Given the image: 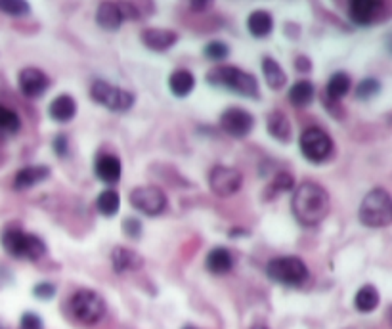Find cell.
I'll list each match as a JSON object with an SVG mask.
<instances>
[{
	"label": "cell",
	"mask_w": 392,
	"mask_h": 329,
	"mask_svg": "<svg viewBox=\"0 0 392 329\" xmlns=\"http://www.w3.org/2000/svg\"><path fill=\"white\" fill-rule=\"evenodd\" d=\"M266 130L268 135L272 136V138H276L278 142H289V140H291V135H293L291 123H289L287 117L281 112H272L268 115Z\"/></svg>",
	"instance_id": "obj_23"
},
{
	"label": "cell",
	"mask_w": 392,
	"mask_h": 329,
	"mask_svg": "<svg viewBox=\"0 0 392 329\" xmlns=\"http://www.w3.org/2000/svg\"><path fill=\"white\" fill-rule=\"evenodd\" d=\"M52 148L58 158H67V153H69V140H67V135L61 132V135L54 136Z\"/></svg>",
	"instance_id": "obj_37"
},
{
	"label": "cell",
	"mask_w": 392,
	"mask_h": 329,
	"mask_svg": "<svg viewBox=\"0 0 392 329\" xmlns=\"http://www.w3.org/2000/svg\"><path fill=\"white\" fill-rule=\"evenodd\" d=\"M350 75L345 73V71H337L333 75L329 77V82H327L326 86V94L327 98L331 100V102H339L342 98L347 96L348 90H350Z\"/></svg>",
	"instance_id": "obj_27"
},
{
	"label": "cell",
	"mask_w": 392,
	"mask_h": 329,
	"mask_svg": "<svg viewBox=\"0 0 392 329\" xmlns=\"http://www.w3.org/2000/svg\"><path fill=\"white\" fill-rule=\"evenodd\" d=\"M234 266V257L229 253L228 249L224 247H215L213 251H209L207 259H205V268L211 272V274H228L229 270Z\"/></svg>",
	"instance_id": "obj_20"
},
{
	"label": "cell",
	"mask_w": 392,
	"mask_h": 329,
	"mask_svg": "<svg viewBox=\"0 0 392 329\" xmlns=\"http://www.w3.org/2000/svg\"><path fill=\"white\" fill-rule=\"evenodd\" d=\"M0 12L12 17H23L31 12V6L23 0H0Z\"/></svg>",
	"instance_id": "obj_32"
},
{
	"label": "cell",
	"mask_w": 392,
	"mask_h": 329,
	"mask_svg": "<svg viewBox=\"0 0 392 329\" xmlns=\"http://www.w3.org/2000/svg\"><path fill=\"white\" fill-rule=\"evenodd\" d=\"M90 98H92L96 104L104 105L110 112L115 113L128 112L134 105L133 92L121 89V86H115V84H110V82L102 81V79L92 82V86H90Z\"/></svg>",
	"instance_id": "obj_7"
},
{
	"label": "cell",
	"mask_w": 392,
	"mask_h": 329,
	"mask_svg": "<svg viewBox=\"0 0 392 329\" xmlns=\"http://www.w3.org/2000/svg\"><path fill=\"white\" fill-rule=\"evenodd\" d=\"M170 92L178 98H186L193 89H195V77L188 69H176L169 77Z\"/></svg>",
	"instance_id": "obj_24"
},
{
	"label": "cell",
	"mask_w": 392,
	"mask_h": 329,
	"mask_svg": "<svg viewBox=\"0 0 392 329\" xmlns=\"http://www.w3.org/2000/svg\"><path fill=\"white\" fill-rule=\"evenodd\" d=\"M125 22V17H123V12H121V8L119 4L115 2H102L96 10V23L102 27L104 31H117L121 25Z\"/></svg>",
	"instance_id": "obj_18"
},
{
	"label": "cell",
	"mask_w": 392,
	"mask_h": 329,
	"mask_svg": "<svg viewBox=\"0 0 392 329\" xmlns=\"http://www.w3.org/2000/svg\"><path fill=\"white\" fill-rule=\"evenodd\" d=\"M314 98H316V86L310 81H306V79L296 81L289 89V102H291V105L299 107V109L308 107L314 102Z\"/></svg>",
	"instance_id": "obj_21"
},
{
	"label": "cell",
	"mask_w": 392,
	"mask_h": 329,
	"mask_svg": "<svg viewBox=\"0 0 392 329\" xmlns=\"http://www.w3.org/2000/svg\"><path fill=\"white\" fill-rule=\"evenodd\" d=\"M0 245L10 257L25 259V261H38L46 254V243L35 234H27L20 226L10 224L0 234Z\"/></svg>",
	"instance_id": "obj_2"
},
{
	"label": "cell",
	"mask_w": 392,
	"mask_h": 329,
	"mask_svg": "<svg viewBox=\"0 0 392 329\" xmlns=\"http://www.w3.org/2000/svg\"><path fill=\"white\" fill-rule=\"evenodd\" d=\"M252 127H255V117L241 107H228L220 115V128L234 138H245L251 132Z\"/></svg>",
	"instance_id": "obj_12"
},
{
	"label": "cell",
	"mask_w": 392,
	"mask_h": 329,
	"mask_svg": "<svg viewBox=\"0 0 392 329\" xmlns=\"http://www.w3.org/2000/svg\"><path fill=\"white\" fill-rule=\"evenodd\" d=\"M211 6V2L209 0H192L190 2V8H192L193 12H201V10H207Z\"/></svg>",
	"instance_id": "obj_39"
},
{
	"label": "cell",
	"mask_w": 392,
	"mask_h": 329,
	"mask_svg": "<svg viewBox=\"0 0 392 329\" xmlns=\"http://www.w3.org/2000/svg\"><path fill=\"white\" fill-rule=\"evenodd\" d=\"M33 295L40 300H50L56 295V285L50 282H40L33 287Z\"/></svg>",
	"instance_id": "obj_35"
},
{
	"label": "cell",
	"mask_w": 392,
	"mask_h": 329,
	"mask_svg": "<svg viewBox=\"0 0 392 329\" xmlns=\"http://www.w3.org/2000/svg\"><path fill=\"white\" fill-rule=\"evenodd\" d=\"M50 176V167L46 164H29L17 171L14 178V190L23 192V190H31L40 182H45Z\"/></svg>",
	"instance_id": "obj_16"
},
{
	"label": "cell",
	"mask_w": 392,
	"mask_h": 329,
	"mask_svg": "<svg viewBox=\"0 0 392 329\" xmlns=\"http://www.w3.org/2000/svg\"><path fill=\"white\" fill-rule=\"evenodd\" d=\"M251 329H270L266 326V323H262V322H257V323H252L251 326Z\"/></svg>",
	"instance_id": "obj_40"
},
{
	"label": "cell",
	"mask_w": 392,
	"mask_h": 329,
	"mask_svg": "<svg viewBox=\"0 0 392 329\" xmlns=\"http://www.w3.org/2000/svg\"><path fill=\"white\" fill-rule=\"evenodd\" d=\"M247 29L255 38H264L274 29V20L266 10H255L247 17Z\"/></svg>",
	"instance_id": "obj_22"
},
{
	"label": "cell",
	"mask_w": 392,
	"mask_h": 329,
	"mask_svg": "<svg viewBox=\"0 0 392 329\" xmlns=\"http://www.w3.org/2000/svg\"><path fill=\"white\" fill-rule=\"evenodd\" d=\"M142 43L146 48L153 52H167L178 43V33L172 29H161V27H149L142 31Z\"/></svg>",
	"instance_id": "obj_14"
},
{
	"label": "cell",
	"mask_w": 392,
	"mask_h": 329,
	"mask_svg": "<svg viewBox=\"0 0 392 329\" xmlns=\"http://www.w3.org/2000/svg\"><path fill=\"white\" fill-rule=\"evenodd\" d=\"M96 207L104 217H113L121 209V197L115 190H104L96 197Z\"/></svg>",
	"instance_id": "obj_29"
},
{
	"label": "cell",
	"mask_w": 392,
	"mask_h": 329,
	"mask_svg": "<svg viewBox=\"0 0 392 329\" xmlns=\"http://www.w3.org/2000/svg\"><path fill=\"white\" fill-rule=\"evenodd\" d=\"M203 54H205V58H209V60L223 61L229 56V46L226 43H223V40H213V43H209L205 46Z\"/></svg>",
	"instance_id": "obj_33"
},
{
	"label": "cell",
	"mask_w": 392,
	"mask_h": 329,
	"mask_svg": "<svg viewBox=\"0 0 392 329\" xmlns=\"http://www.w3.org/2000/svg\"><path fill=\"white\" fill-rule=\"evenodd\" d=\"M128 201L134 209L146 217H159L167 209V195L157 186L134 188L128 194Z\"/></svg>",
	"instance_id": "obj_9"
},
{
	"label": "cell",
	"mask_w": 392,
	"mask_h": 329,
	"mask_svg": "<svg viewBox=\"0 0 392 329\" xmlns=\"http://www.w3.org/2000/svg\"><path fill=\"white\" fill-rule=\"evenodd\" d=\"M389 14L385 2L379 0H354L348 6V15L356 25L362 27H370L375 23H381Z\"/></svg>",
	"instance_id": "obj_11"
},
{
	"label": "cell",
	"mask_w": 392,
	"mask_h": 329,
	"mask_svg": "<svg viewBox=\"0 0 392 329\" xmlns=\"http://www.w3.org/2000/svg\"><path fill=\"white\" fill-rule=\"evenodd\" d=\"M266 276L285 287H301L310 276V270L303 259L285 254V257H276L268 262Z\"/></svg>",
	"instance_id": "obj_5"
},
{
	"label": "cell",
	"mask_w": 392,
	"mask_h": 329,
	"mask_svg": "<svg viewBox=\"0 0 392 329\" xmlns=\"http://www.w3.org/2000/svg\"><path fill=\"white\" fill-rule=\"evenodd\" d=\"M207 82L216 89L232 90L245 98H259L260 94L259 81L255 79V75L247 73L243 69L232 68V66H220V68L211 69L207 73Z\"/></svg>",
	"instance_id": "obj_3"
},
{
	"label": "cell",
	"mask_w": 392,
	"mask_h": 329,
	"mask_svg": "<svg viewBox=\"0 0 392 329\" xmlns=\"http://www.w3.org/2000/svg\"><path fill=\"white\" fill-rule=\"evenodd\" d=\"M295 186V178H293V174H289L287 171H280L276 174L272 182H270V186H268V194H270V199L276 197V195L280 194H285V192H291Z\"/></svg>",
	"instance_id": "obj_30"
},
{
	"label": "cell",
	"mask_w": 392,
	"mask_h": 329,
	"mask_svg": "<svg viewBox=\"0 0 392 329\" xmlns=\"http://www.w3.org/2000/svg\"><path fill=\"white\" fill-rule=\"evenodd\" d=\"M241 184H243V174L226 164H216L209 172V188L218 197H229L237 194L241 190Z\"/></svg>",
	"instance_id": "obj_10"
},
{
	"label": "cell",
	"mask_w": 392,
	"mask_h": 329,
	"mask_svg": "<svg viewBox=\"0 0 392 329\" xmlns=\"http://www.w3.org/2000/svg\"><path fill=\"white\" fill-rule=\"evenodd\" d=\"M331 211V197L324 186L316 182H303L296 186L291 199V213L303 226H318Z\"/></svg>",
	"instance_id": "obj_1"
},
{
	"label": "cell",
	"mask_w": 392,
	"mask_h": 329,
	"mask_svg": "<svg viewBox=\"0 0 392 329\" xmlns=\"http://www.w3.org/2000/svg\"><path fill=\"white\" fill-rule=\"evenodd\" d=\"M17 84H20L23 96L35 100V98H40L46 90L50 89V79L40 69L25 68L17 75Z\"/></svg>",
	"instance_id": "obj_13"
},
{
	"label": "cell",
	"mask_w": 392,
	"mask_h": 329,
	"mask_svg": "<svg viewBox=\"0 0 392 329\" xmlns=\"http://www.w3.org/2000/svg\"><path fill=\"white\" fill-rule=\"evenodd\" d=\"M22 128L20 115L6 105L0 104V136H14Z\"/></svg>",
	"instance_id": "obj_28"
},
{
	"label": "cell",
	"mask_w": 392,
	"mask_h": 329,
	"mask_svg": "<svg viewBox=\"0 0 392 329\" xmlns=\"http://www.w3.org/2000/svg\"><path fill=\"white\" fill-rule=\"evenodd\" d=\"M182 329H197V328H193V326H186V328H182Z\"/></svg>",
	"instance_id": "obj_41"
},
{
	"label": "cell",
	"mask_w": 392,
	"mask_h": 329,
	"mask_svg": "<svg viewBox=\"0 0 392 329\" xmlns=\"http://www.w3.org/2000/svg\"><path fill=\"white\" fill-rule=\"evenodd\" d=\"M262 75L266 79V84L270 86L272 90H280L285 86V82H287V75H285V71L281 69V66L274 58H262Z\"/></svg>",
	"instance_id": "obj_25"
},
{
	"label": "cell",
	"mask_w": 392,
	"mask_h": 329,
	"mask_svg": "<svg viewBox=\"0 0 392 329\" xmlns=\"http://www.w3.org/2000/svg\"><path fill=\"white\" fill-rule=\"evenodd\" d=\"M112 264L117 274L136 272L144 266V257L128 247H115L112 253Z\"/></svg>",
	"instance_id": "obj_17"
},
{
	"label": "cell",
	"mask_w": 392,
	"mask_h": 329,
	"mask_svg": "<svg viewBox=\"0 0 392 329\" xmlns=\"http://www.w3.org/2000/svg\"><path fill=\"white\" fill-rule=\"evenodd\" d=\"M379 291L373 287V285H362L358 291H356L354 297V307L358 312H363V314H370L375 308L379 307Z\"/></svg>",
	"instance_id": "obj_26"
},
{
	"label": "cell",
	"mask_w": 392,
	"mask_h": 329,
	"mask_svg": "<svg viewBox=\"0 0 392 329\" xmlns=\"http://www.w3.org/2000/svg\"><path fill=\"white\" fill-rule=\"evenodd\" d=\"M360 222L368 228H385L392 222V197L383 188L365 194L358 211Z\"/></svg>",
	"instance_id": "obj_4"
},
{
	"label": "cell",
	"mask_w": 392,
	"mask_h": 329,
	"mask_svg": "<svg viewBox=\"0 0 392 329\" xmlns=\"http://www.w3.org/2000/svg\"><path fill=\"white\" fill-rule=\"evenodd\" d=\"M123 232H125L126 238H130V240H140L142 222L134 217L125 218V220H123Z\"/></svg>",
	"instance_id": "obj_34"
},
{
	"label": "cell",
	"mask_w": 392,
	"mask_h": 329,
	"mask_svg": "<svg viewBox=\"0 0 392 329\" xmlns=\"http://www.w3.org/2000/svg\"><path fill=\"white\" fill-rule=\"evenodd\" d=\"M94 171H96V176L102 182L113 186L121 180L123 164H121V159L112 155V153H100L94 161Z\"/></svg>",
	"instance_id": "obj_15"
},
{
	"label": "cell",
	"mask_w": 392,
	"mask_h": 329,
	"mask_svg": "<svg viewBox=\"0 0 392 329\" xmlns=\"http://www.w3.org/2000/svg\"><path fill=\"white\" fill-rule=\"evenodd\" d=\"M295 69L296 71H301V73H308L312 69V63L310 60L306 58V56H299L295 60Z\"/></svg>",
	"instance_id": "obj_38"
},
{
	"label": "cell",
	"mask_w": 392,
	"mask_h": 329,
	"mask_svg": "<svg viewBox=\"0 0 392 329\" xmlns=\"http://www.w3.org/2000/svg\"><path fill=\"white\" fill-rule=\"evenodd\" d=\"M381 82L377 79H373V77H365L358 86H356V98L358 100H371V98H375L381 92Z\"/></svg>",
	"instance_id": "obj_31"
},
{
	"label": "cell",
	"mask_w": 392,
	"mask_h": 329,
	"mask_svg": "<svg viewBox=\"0 0 392 329\" xmlns=\"http://www.w3.org/2000/svg\"><path fill=\"white\" fill-rule=\"evenodd\" d=\"M299 148L306 161L310 163H324L333 153V140L324 128L310 127L304 130L299 140Z\"/></svg>",
	"instance_id": "obj_8"
},
{
	"label": "cell",
	"mask_w": 392,
	"mask_h": 329,
	"mask_svg": "<svg viewBox=\"0 0 392 329\" xmlns=\"http://www.w3.org/2000/svg\"><path fill=\"white\" fill-rule=\"evenodd\" d=\"M48 113L56 123H69L77 115V102L69 94H59L52 100Z\"/></svg>",
	"instance_id": "obj_19"
},
{
	"label": "cell",
	"mask_w": 392,
	"mask_h": 329,
	"mask_svg": "<svg viewBox=\"0 0 392 329\" xmlns=\"http://www.w3.org/2000/svg\"><path fill=\"white\" fill-rule=\"evenodd\" d=\"M20 329H45L43 328V320L40 316H37L35 312H25L20 320Z\"/></svg>",
	"instance_id": "obj_36"
},
{
	"label": "cell",
	"mask_w": 392,
	"mask_h": 329,
	"mask_svg": "<svg viewBox=\"0 0 392 329\" xmlns=\"http://www.w3.org/2000/svg\"><path fill=\"white\" fill-rule=\"evenodd\" d=\"M0 329H2V328H0Z\"/></svg>",
	"instance_id": "obj_42"
},
{
	"label": "cell",
	"mask_w": 392,
	"mask_h": 329,
	"mask_svg": "<svg viewBox=\"0 0 392 329\" xmlns=\"http://www.w3.org/2000/svg\"><path fill=\"white\" fill-rule=\"evenodd\" d=\"M69 310L77 322L94 326L105 316V300L94 289H79L69 299Z\"/></svg>",
	"instance_id": "obj_6"
}]
</instances>
